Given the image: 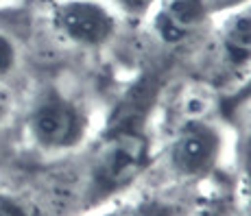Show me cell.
Returning <instances> with one entry per match:
<instances>
[{"label": "cell", "mask_w": 251, "mask_h": 216, "mask_svg": "<svg viewBox=\"0 0 251 216\" xmlns=\"http://www.w3.org/2000/svg\"><path fill=\"white\" fill-rule=\"evenodd\" d=\"M151 166V142L140 129H118L99 146L90 170V203L127 190Z\"/></svg>", "instance_id": "cell-1"}, {"label": "cell", "mask_w": 251, "mask_h": 216, "mask_svg": "<svg viewBox=\"0 0 251 216\" xmlns=\"http://www.w3.org/2000/svg\"><path fill=\"white\" fill-rule=\"evenodd\" d=\"M243 179H245V192L249 199V210H251V136L245 146V162H243Z\"/></svg>", "instance_id": "cell-14"}, {"label": "cell", "mask_w": 251, "mask_h": 216, "mask_svg": "<svg viewBox=\"0 0 251 216\" xmlns=\"http://www.w3.org/2000/svg\"><path fill=\"white\" fill-rule=\"evenodd\" d=\"M120 7V11L129 18H136V20H142V18L151 16V11L155 9V4L160 0H116Z\"/></svg>", "instance_id": "cell-11"}, {"label": "cell", "mask_w": 251, "mask_h": 216, "mask_svg": "<svg viewBox=\"0 0 251 216\" xmlns=\"http://www.w3.org/2000/svg\"><path fill=\"white\" fill-rule=\"evenodd\" d=\"M225 136L212 118L177 122L168 142V166L186 181H199L219 168Z\"/></svg>", "instance_id": "cell-3"}, {"label": "cell", "mask_w": 251, "mask_h": 216, "mask_svg": "<svg viewBox=\"0 0 251 216\" xmlns=\"http://www.w3.org/2000/svg\"><path fill=\"white\" fill-rule=\"evenodd\" d=\"M129 216H177V210L173 208L168 201H162L157 196L153 199H144L136 205V210H131Z\"/></svg>", "instance_id": "cell-9"}, {"label": "cell", "mask_w": 251, "mask_h": 216, "mask_svg": "<svg viewBox=\"0 0 251 216\" xmlns=\"http://www.w3.org/2000/svg\"><path fill=\"white\" fill-rule=\"evenodd\" d=\"M0 216H33V212L20 199L0 192Z\"/></svg>", "instance_id": "cell-12"}, {"label": "cell", "mask_w": 251, "mask_h": 216, "mask_svg": "<svg viewBox=\"0 0 251 216\" xmlns=\"http://www.w3.org/2000/svg\"><path fill=\"white\" fill-rule=\"evenodd\" d=\"M247 2H251V0H207V7H210L212 16H223V13L234 11V9L243 7Z\"/></svg>", "instance_id": "cell-13"}, {"label": "cell", "mask_w": 251, "mask_h": 216, "mask_svg": "<svg viewBox=\"0 0 251 216\" xmlns=\"http://www.w3.org/2000/svg\"><path fill=\"white\" fill-rule=\"evenodd\" d=\"M31 140L46 153L76 148L90 133V116L72 96L50 88L35 100L26 120Z\"/></svg>", "instance_id": "cell-2"}, {"label": "cell", "mask_w": 251, "mask_h": 216, "mask_svg": "<svg viewBox=\"0 0 251 216\" xmlns=\"http://www.w3.org/2000/svg\"><path fill=\"white\" fill-rule=\"evenodd\" d=\"M9 114H11V96L4 88H0V127L9 118Z\"/></svg>", "instance_id": "cell-15"}, {"label": "cell", "mask_w": 251, "mask_h": 216, "mask_svg": "<svg viewBox=\"0 0 251 216\" xmlns=\"http://www.w3.org/2000/svg\"><path fill=\"white\" fill-rule=\"evenodd\" d=\"M249 105H251V68L240 76L231 92L221 96V112L227 114V116H234V114H240L243 109H247Z\"/></svg>", "instance_id": "cell-8"}, {"label": "cell", "mask_w": 251, "mask_h": 216, "mask_svg": "<svg viewBox=\"0 0 251 216\" xmlns=\"http://www.w3.org/2000/svg\"><path fill=\"white\" fill-rule=\"evenodd\" d=\"M207 18H212L207 0H160L151 11L155 35L171 46L190 40Z\"/></svg>", "instance_id": "cell-5"}, {"label": "cell", "mask_w": 251, "mask_h": 216, "mask_svg": "<svg viewBox=\"0 0 251 216\" xmlns=\"http://www.w3.org/2000/svg\"><path fill=\"white\" fill-rule=\"evenodd\" d=\"M216 109L221 112V96L207 83L186 85V88H181V92L177 94V98H175L177 122L212 118V114H214Z\"/></svg>", "instance_id": "cell-7"}, {"label": "cell", "mask_w": 251, "mask_h": 216, "mask_svg": "<svg viewBox=\"0 0 251 216\" xmlns=\"http://www.w3.org/2000/svg\"><path fill=\"white\" fill-rule=\"evenodd\" d=\"M52 24L64 40L81 48L105 46L118 28L116 13L100 0H59L52 7Z\"/></svg>", "instance_id": "cell-4"}, {"label": "cell", "mask_w": 251, "mask_h": 216, "mask_svg": "<svg viewBox=\"0 0 251 216\" xmlns=\"http://www.w3.org/2000/svg\"><path fill=\"white\" fill-rule=\"evenodd\" d=\"M219 26L221 64L240 76L251 68V2L223 13Z\"/></svg>", "instance_id": "cell-6"}, {"label": "cell", "mask_w": 251, "mask_h": 216, "mask_svg": "<svg viewBox=\"0 0 251 216\" xmlns=\"http://www.w3.org/2000/svg\"><path fill=\"white\" fill-rule=\"evenodd\" d=\"M16 66H18V48L11 37L0 33V79L11 74Z\"/></svg>", "instance_id": "cell-10"}, {"label": "cell", "mask_w": 251, "mask_h": 216, "mask_svg": "<svg viewBox=\"0 0 251 216\" xmlns=\"http://www.w3.org/2000/svg\"><path fill=\"white\" fill-rule=\"evenodd\" d=\"M96 216H127V214H125L123 210H118V208H112V210H105V212H100Z\"/></svg>", "instance_id": "cell-16"}]
</instances>
